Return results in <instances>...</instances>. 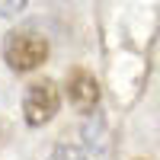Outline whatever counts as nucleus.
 Returning <instances> with one entry per match:
<instances>
[{
    "label": "nucleus",
    "mask_w": 160,
    "mask_h": 160,
    "mask_svg": "<svg viewBox=\"0 0 160 160\" xmlns=\"http://www.w3.org/2000/svg\"><path fill=\"white\" fill-rule=\"evenodd\" d=\"M3 61L16 74H29L35 68H42L48 61V38L38 29H32V26L10 29L3 35Z\"/></svg>",
    "instance_id": "f257e3e1"
},
{
    "label": "nucleus",
    "mask_w": 160,
    "mask_h": 160,
    "mask_svg": "<svg viewBox=\"0 0 160 160\" xmlns=\"http://www.w3.org/2000/svg\"><path fill=\"white\" fill-rule=\"evenodd\" d=\"M58 109H61V87L51 77H42V80L26 87V93H22V118H26L29 128L48 125L58 115Z\"/></svg>",
    "instance_id": "f03ea898"
},
{
    "label": "nucleus",
    "mask_w": 160,
    "mask_h": 160,
    "mask_svg": "<svg viewBox=\"0 0 160 160\" xmlns=\"http://www.w3.org/2000/svg\"><path fill=\"white\" fill-rule=\"evenodd\" d=\"M64 90H68V102L74 106L77 112L90 115V112L99 109V80L93 77L90 71L74 68V71L68 74V83H64Z\"/></svg>",
    "instance_id": "7ed1b4c3"
},
{
    "label": "nucleus",
    "mask_w": 160,
    "mask_h": 160,
    "mask_svg": "<svg viewBox=\"0 0 160 160\" xmlns=\"http://www.w3.org/2000/svg\"><path fill=\"white\" fill-rule=\"evenodd\" d=\"M87 118H90V122L83 125V141H87V148H93V151H106V144H109V131H106V118H102V112L96 109V112H90Z\"/></svg>",
    "instance_id": "20e7f679"
},
{
    "label": "nucleus",
    "mask_w": 160,
    "mask_h": 160,
    "mask_svg": "<svg viewBox=\"0 0 160 160\" xmlns=\"http://www.w3.org/2000/svg\"><path fill=\"white\" fill-rule=\"evenodd\" d=\"M45 160H90L87 157V151L83 148H77V144H55V148H51V154L45 157Z\"/></svg>",
    "instance_id": "39448f33"
},
{
    "label": "nucleus",
    "mask_w": 160,
    "mask_h": 160,
    "mask_svg": "<svg viewBox=\"0 0 160 160\" xmlns=\"http://www.w3.org/2000/svg\"><path fill=\"white\" fill-rule=\"evenodd\" d=\"M26 3H29V0H0V16L3 19H16L26 10Z\"/></svg>",
    "instance_id": "423d86ee"
}]
</instances>
